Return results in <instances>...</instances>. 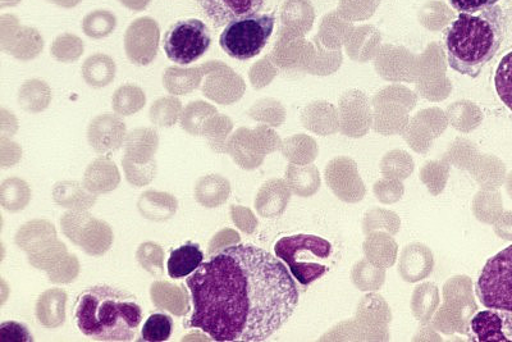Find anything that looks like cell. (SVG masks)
Segmentation results:
<instances>
[{
    "label": "cell",
    "mask_w": 512,
    "mask_h": 342,
    "mask_svg": "<svg viewBox=\"0 0 512 342\" xmlns=\"http://www.w3.org/2000/svg\"><path fill=\"white\" fill-rule=\"evenodd\" d=\"M67 294L62 289H50L36 303V318L41 326L58 328L66 322Z\"/></svg>",
    "instance_id": "cell-26"
},
{
    "label": "cell",
    "mask_w": 512,
    "mask_h": 342,
    "mask_svg": "<svg viewBox=\"0 0 512 342\" xmlns=\"http://www.w3.org/2000/svg\"><path fill=\"white\" fill-rule=\"evenodd\" d=\"M80 275V262L76 255H68L66 261L61 266L48 273V280L52 284L66 285L71 284Z\"/></svg>",
    "instance_id": "cell-50"
},
{
    "label": "cell",
    "mask_w": 512,
    "mask_h": 342,
    "mask_svg": "<svg viewBox=\"0 0 512 342\" xmlns=\"http://www.w3.org/2000/svg\"><path fill=\"white\" fill-rule=\"evenodd\" d=\"M274 253L301 285L308 286L326 275L332 244L315 235L285 236L274 245Z\"/></svg>",
    "instance_id": "cell-4"
},
{
    "label": "cell",
    "mask_w": 512,
    "mask_h": 342,
    "mask_svg": "<svg viewBox=\"0 0 512 342\" xmlns=\"http://www.w3.org/2000/svg\"><path fill=\"white\" fill-rule=\"evenodd\" d=\"M328 188L338 199L346 203H358L364 199L367 189L360 179L358 166L347 157H340L329 162L324 171Z\"/></svg>",
    "instance_id": "cell-13"
},
{
    "label": "cell",
    "mask_w": 512,
    "mask_h": 342,
    "mask_svg": "<svg viewBox=\"0 0 512 342\" xmlns=\"http://www.w3.org/2000/svg\"><path fill=\"white\" fill-rule=\"evenodd\" d=\"M212 36L208 26L198 18L177 21L164 35L163 48L169 61L187 66L208 52Z\"/></svg>",
    "instance_id": "cell-7"
},
{
    "label": "cell",
    "mask_w": 512,
    "mask_h": 342,
    "mask_svg": "<svg viewBox=\"0 0 512 342\" xmlns=\"http://www.w3.org/2000/svg\"><path fill=\"white\" fill-rule=\"evenodd\" d=\"M276 17L273 13H254L230 22L219 38V45L231 58L239 61L259 56L271 38Z\"/></svg>",
    "instance_id": "cell-5"
},
{
    "label": "cell",
    "mask_w": 512,
    "mask_h": 342,
    "mask_svg": "<svg viewBox=\"0 0 512 342\" xmlns=\"http://www.w3.org/2000/svg\"><path fill=\"white\" fill-rule=\"evenodd\" d=\"M231 195L230 181L221 175L201 177L195 186V199L205 208H218L227 202Z\"/></svg>",
    "instance_id": "cell-27"
},
{
    "label": "cell",
    "mask_w": 512,
    "mask_h": 342,
    "mask_svg": "<svg viewBox=\"0 0 512 342\" xmlns=\"http://www.w3.org/2000/svg\"><path fill=\"white\" fill-rule=\"evenodd\" d=\"M121 184L120 171L108 157H100L89 164L84 175L86 189L96 195L112 193Z\"/></svg>",
    "instance_id": "cell-21"
},
{
    "label": "cell",
    "mask_w": 512,
    "mask_h": 342,
    "mask_svg": "<svg viewBox=\"0 0 512 342\" xmlns=\"http://www.w3.org/2000/svg\"><path fill=\"white\" fill-rule=\"evenodd\" d=\"M386 228L392 235L400 230V220L396 213L384 211V209H373L367 213L364 220V232L369 234L378 228Z\"/></svg>",
    "instance_id": "cell-49"
},
{
    "label": "cell",
    "mask_w": 512,
    "mask_h": 342,
    "mask_svg": "<svg viewBox=\"0 0 512 342\" xmlns=\"http://www.w3.org/2000/svg\"><path fill=\"white\" fill-rule=\"evenodd\" d=\"M52 102V89L43 80H27L18 91V104L29 113L45 111Z\"/></svg>",
    "instance_id": "cell-32"
},
{
    "label": "cell",
    "mask_w": 512,
    "mask_h": 342,
    "mask_svg": "<svg viewBox=\"0 0 512 342\" xmlns=\"http://www.w3.org/2000/svg\"><path fill=\"white\" fill-rule=\"evenodd\" d=\"M273 100H262L250 109L249 114L254 120L272 123L274 126L281 125L283 116L274 113H282L283 109L278 104H272Z\"/></svg>",
    "instance_id": "cell-52"
},
{
    "label": "cell",
    "mask_w": 512,
    "mask_h": 342,
    "mask_svg": "<svg viewBox=\"0 0 512 342\" xmlns=\"http://www.w3.org/2000/svg\"><path fill=\"white\" fill-rule=\"evenodd\" d=\"M204 15L216 27H222L237 18L254 15L264 7L265 0H196Z\"/></svg>",
    "instance_id": "cell-17"
},
{
    "label": "cell",
    "mask_w": 512,
    "mask_h": 342,
    "mask_svg": "<svg viewBox=\"0 0 512 342\" xmlns=\"http://www.w3.org/2000/svg\"><path fill=\"white\" fill-rule=\"evenodd\" d=\"M127 138L126 123L116 114L105 113L90 122L88 140L90 147L99 154L116 152L125 145Z\"/></svg>",
    "instance_id": "cell-15"
},
{
    "label": "cell",
    "mask_w": 512,
    "mask_h": 342,
    "mask_svg": "<svg viewBox=\"0 0 512 342\" xmlns=\"http://www.w3.org/2000/svg\"><path fill=\"white\" fill-rule=\"evenodd\" d=\"M68 255L70 253H68L67 246L57 239L41 249L40 252L27 255V261H29L31 267L44 271L48 275V273L61 266Z\"/></svg>",
    "instance_id": "cell-38"
},
{
    "label": "cell",
    "mask_w": 512,
    "mask_h": 342,
    "mask_svg": "<svg viewBox=\"0 0 512 342\" xmlns=\"http://www.w3.org/2000/svg\"><path fill=\"white\" fill-rule=\"evenodd\" d=\"M381 171L387 179L405 180L414 171V162L408 153L395 150L383 158Z\"/></svg>",
    "instance_id": "cell-42"
},
{
    "label": "cell",
    "mask_w": 512,
    "mask_h": 342,
    "mask_svg": "<svg viewBox=\"0 0 512 342\" xmlns=\"http://www.w3.org/2000/svg\"><path fill=\"white\" fill-rule=\"evenodd\" d=\"M203 67H168L163 75V85L172 95H186L199 88L204 79Z\"/></svg>",
    "instance_id": "cell-29"
},
{
    "label": "cell",
    "mask_w": 512,
    "mask_h": 342,
    "mask_svg": "<svg viewBox=\"0 0 512 342\" xmlns=\"http://www.w3.org/2000/svg\"><path fill=\"white\" fill-rule=\"evenodd\" d=\"M280 140L267 127H258L251 131L239 129L227 141V154L242 170L251 171L263 163L265 155L276 152Z\"/></svg>",
    "instance_id": "cell-10"
},
{
    "label": "cell",
    "mask_w": 512,
    "mask_h": 342,
    "mask_svg": "<svg viewBox=\"0 0 512 342\" xmlns=\"http://www.w3.org/2000/svg\"><path fill=\"white\" fill-rule=\"evenodd\" d=\"M472 281L466 276L451 278L445 286L446 304L437 313L433 325L443 334H468L470 318L477 310L472 299Z\"/></svg>",
    "instance_id": "cell-9"
},
{
    "label": "cell",
    "mask_w": 512,
    "mask_h": 342,
    "mask_svg": "<svg viewBox=\"0 0 512 342\" xmlns=\"http://www.w3.org/2000/svg\"><path fill=\"white\" fill-rule=\"evenodd\" d=\"M291 199V189L285 180L265 182L255 198L256 212L264 218H277L285 213Z\"/></svg>",
    "instance_id": "cell-19"
},
{
    "label": "cell",
    "mask_w": 512,
    "mask_h": 342,
    "mask_svg": "<svg viewBox=\"0 0 512 342\" xmlns=\"http://www.w3.org/2000/svg\"><path fill=\"white\" fill-rule=\"evenodd\" d=\"M0 150H2V164H0L2 168L16 166L22 158L21 148L7 138L0 140Z\"/></svg>",
    "instance_id": "cell-56"
},
{
    "label": "cell",
    "mask_w": 512,
    "mask_h": 342,
    "mask_svg": "<svg viewBox=\"0 0 512 342\" xmlns=\"http://www.w3.org/2000/svg\"><path fill=\"white\" fill-rule=\"evenodd\" d=\"M146 95L139 86L127 84L121 86L113 94V111L118 116L128 117L140 112L145 107Z\"/></svg>",
    "instance_id": "cell-35"
},
{
    "label": "cell",
    "mask_w": 512,
    "mask_h": 342,
    "mask_svg": "<svg viewBox=\"0 0 512 342\" xmlns=\"http://www.w3.org/2000/svg\"><path fill=\"white\" fill-rule=\"evenodd\" d=\"M125 159L137 164H148L155 161L159 148L158 132L144 127L128 132L125 141Z\"/></svg>",
    "instance_id": "cell-23"
},
{
    "label": "cell",
    "mask_w": 512,
    "mask_h": 342,
    "mask_svg": "<svg viewBox=\"0 0 512 342\" xmlns=\"http://www.w3.org/2000/svg\"><path fill=\"white\" fill-rule=\"evenodd\" d=\"M217 113L216 107L203 102V100L192 102L182 111L180 117L181 127L187 134L192 136L203 135L205 123Z\"/></svg>",
    "instance_id": "cell-36"
},
{
    "label": "cell",
    "mask_w": 512,
    "mask_h": 342,
    "mask_svg": "<svg viewBox=\"0 0 512 342\" xmlns=\"http://www.w3.org/2000/svg\"><path fill=\"white\" fill-rule=\"evenodd\" d=\"M379 202L383 204H392L399 202L404 195V185L396 179H384L376 182L373 188Z\"/></svg>",
    "instance_id": "cell-51"
},
{
    "label": "cell",
    "mask_w": 512,
    "mask_h": 342,
    "mask_svg": "<svg viewBox=\"0 0 512 342\" xmlns=\"http://www.w3.org/2000/svg\"><path fill=\"white\" fill-rule=\"evenodd\" d=\"M190 326L219 342H260L286 325L299 290L285 264L267 250L237 244L212 255L187 278Z\"/></svg>",
    "instance_id": "cell-1"
},
{
    "label": "cell",
    "mask_w": 512,
    "mask_h": 342,
    "mask_svg": "<svg viewBox=\"0 0 512 342\" xmlns=\"http://www.w3.org/2000/svg\"><path fill=\"white\" fill-rule=\"evenodd\" d=\"M468 335L475 342L512 341V313L487 309L470 319Z\"/></svg>",
    "instance_id": "cell-14"
},
{
    "label": "cell",
    "mask_w": 512,
    "mask_h": 342,
    "mask_svg": "<svg viewBox=\"0 0 512 342\" xmlns=\"http://www.w3.org/2000/svg\"><path fill=\"white\" fill-rule=\"evenodd\" d=\"M204 261V253L200 246L194 243H187L173 250L168 259L167 268L169 277L173 280L189 277Z\"/></svg>",
    "instance_id": "cell-28"
},
{
    "label": "cell",
    "mask_w": 512,
    "mask_h": 342,
    "mask_svg": "<svg viewBox=\"0 0 512 342\" xmlns=\"http://www.w3.org/2000/svg\"><path fill=\"white\" fill-rule=\"evenodd\" d=\"M57 239V230L52 222L32 220L17 231L15 243L22 252L30 255L40 252L41 249Z\"/></svg>",
    "instance_id": "cell-22"
},
{
    "label": "cell",
    "mask_w": 512,
    "mask_h": 342,
    "mask_svg": "<svg viewBox=\"0 0 512 342\" xmlns=\"http://www.w3.org/2000/svg\"><path fill=\"white\" fill-rule=\"evenodd\" d=\"M150 298L155 308L166 310L177 317H184L190 312V295L182 285L168 281H155L150 286Z\"/></svg>",
    "instance_id": "cell-20"
},
{
    "label": "cell",
    "mask_w": 512,
    "mask_h": 342,
    "mask_svg": "<svg viewBox=\"0 0 512 342\" xmlns=\"http://www.w3.org/2000/svg\"><path fill=\"white\" fill-rule=\"evenodd\" d=\"M11 31L2 29V49L20 61H31L39 56L44 48V40L38 30L18 25L15 16L4 15Z\"/></svg>",
    "instance_id": "cell-16"
},
{
    "label": "cell",
    "mask_w": 512,
    "mask_h": 342,
    "mask_svg": "<svg viewBox=\"0 0 512 342\" xmlns=\"http://www.w3.org/2000/svg\"><path fill=\"white\" fill-rule=\"evenodd\" d=\"M64 236L91 257H100L113 245V231L107 222L88 211H70L61 218Z\"/></svg>",
    "instance_id": "cell-8"
},
{
    "label": "cell",
    "mask_w": 512,
    "mask_h": 342,
    "mask_svg": "<svg viewBox=\"0 0 512 342\" xmlns=\"http://www.w3.org/2000/svg\"><path fill=\"white\" fill-rule=\"evenodd\" d=\"M77 328L96 341L126 342L135 339L143 310L134 295L112 286L85 290L75 304Z\"/></svg>",
    "instance_id": "cell-2"
},
{
    "label": "cell",
    "mask_w": 512,
    "mask_h": 342,
    "mask_svg": "<svg viewBox=\"0 0 512 342\" xmlns=\"http://www.w3.org/2000/svg\"><path fill=\"white\" fill-rule=\"evenodd\" d=\"M475 293L484 308L512 313V245L488 259L478 277Z\"/></svg>",
    "instance_id": "cell-6"
},
{
    "label": "cell",
    "mask_w": 512,
    "mask_h": 342,
    "mask_svg": "<svg viewBox=\"0 0 512 342\" xmlns=\"http://www.w3.org/2000/svg\"><path fill=\"white\" fill-rule=\"evenodd\" d=\"M233 130V123L230 117L223 114H214L205 123L203 135L208 140L209 147L218 154L227 153V141Z\"/></svg>",
    "instance_id": "cell-37"
},
{
    "label": "cell",
    "mask_w": 512,
    "mask_h": 342,
    "mask_svg": "<svg viewBox=\"0 0 512 342\" xmlns=\"http://www.w3.org/2000/svg\"><path fill=\"white\" fill-rule=\"evenodd\" d=\"M6 113H4L2 109V138H9V136H13L16 134L18 129L16 117L13 114H9V121Z\"/></svg>",
    "instance_id": "cell-58"
},
{
    "label": "cell",
    "mask_w": 512,
    "mask_h": 342,
    "mask_svg": "<svg viewBox=\"0 0 512 342\" xmlns=\"http://www.w3.org/2000/svg\"><path fill=\"white\" fill-rule=\"evenodd\" d=\"M450 3L460 13H477L496 6L498 0H450Z\"/></svg>",
    "instance_id": "cell-57"
},
{
    "label": "cell",
    "mask_w": 512,
    "mask_h": 342,
    "mask_svg": "<svg viewBox=\"0 0 512 342\" xmlns=\"http://www.w3.org/2000/svg\"><path fill=\"white\" fill-rule=\"evenodd\" d=\"M233 223L240 228L245 234H254L258 227V220L249 208L241 207V205H231L230 208Z\"/></svg>",
    "instance_id": "cell-54"
},
{
    "label": "cell",
    "mask_w": 512,
    "mask_h": 342,
    "mask_svg": "<svg viewBox=\"0 0 512 342\" xmlns=\"http://www.w3.org/2000/svg\"><path fill=\"white\" fill-rule=\"evenodd\" d=\"M434 267L432 250L427 245L414 243L406 246L400 255L399 273L402 280L414 284L431 275Z\"/></svg>",
    "instance_id": "cell-18"
},
{
    "label": "cell",
    "mask_w": 512,
    "mask_h": 342,
    "mask_svg": "<svg viewBox=\"0 0 512 342\" xmlns=\"http://www.w3.org/2000/svg\"><path fill=\"white\" fill-rule=\"evenodd\" d=\"M50 53L57 59L58 62L72 63L80 59L84 54V41L79 36L72 34L59 35L53 41Z\"/></svg>",
    "instance_id": "cell-43"
},
{
    "label": "cell",
    "mask_w": 512,
    "mask_h": 342,
    "mask_svg": "<svg viewBox=\"0 0 512 342\" xmlns=\"http://www.w3.org/2000/svg\"><path fill=\"white\" fill-rule=\"evenodd\" d=\"M0 341L2 342H32L29 328L15 321L3 322L0 325Z\"/></svg>",
    "instance_id": "cell-53"
},
{
    "label": "cell",
    "mask_w": 512,
    "mask_h": 342,
    "mask_svg": "<svg viewBox=\"0 0 512 342\" xmlns=\"http://www.w3.org/2000/svg\"><path fill=\"white\" fill-rule=\"evenodd\" d=\"M137 209L146 220L166 222L175 216L178 200L175 195L162 193V191H145L137 200Z\"/></svg>",
    "instance_id": "cell-24"
},
{
    "label": "cell",
    "mask_w": 512,
    "mask_h": 342,
    "mask_svg": "<svg viewBox=\"0 0 512 342\" xmlns=\"http://www.w3.org/2000/svg\"><path fill=\"white\" fill-rule=\"evenodd\" d=\"M82 77L91 88H105L116 77V62L107 54L96 53L84 62L81 68Z\"/></svg>",
    "instance_id": "cell-30"
},
{
    "label": "cell",
    "mask_w": 512,
    "mask_h": 342,
    "mask_svg": "<svg viewBox=\"0 0 512 342\" xmlns=\"http://www.w3.org/2000/svg\"><path fill=\"white\" fill-rule=\"evenodd\" d=\"M448 176H450V164L446 162H429L420 170V180L434 196L440 195L445 190Z\"/></svg>",
    "instance_id": "cell-44"
},
{
    "label": "cell",
    "mask_w": 512,
    "mask_h": 342,
    "mask_svg": "<svg viewBox=\"0 0 512 342\" xmlns=\"http://www.w3.org/2000/svg\"><path fill=\"white\" fill-rule=\"evenodd\" d=\"M160 29L152 17L139 18L132 22L125 35V50L128 59L137 66H148L157 57Z\"/></svg>",
    "instance_id": "cell-12"
},
{
    "label": "cell",
    "mask_w": 512,
    "mask_h": 342,
    "mask_svg": "<svg viewBox=\"0 0 512 342\" xmlns=\"http://www.w3.org/2000/svg\"><path fill=\"white\" fill-rule=\"evenodd\" d=\"M120 2L128 9L140 12L149 6L150 0H120Z\"/></svg>",
    "instance_id": "cell-59"
},
{
    "label": "cell",
    "mask_w": 512,
    "mask_h": 342,
    "mask_svg": "<svg viewBox=\"0 0 512 342\" xmlns=\"http://www.w3.org/2000/svg\"><path fill=\"white\" fill-rule=\"evenodd\" d=\"M201 67L207 76L203 86L204 97L222 106H230L244 95V80L223 62L210 61Z\"/></svg>",
    "instance_id": "cell-11"
},
{
    "label": "cell",
    "mask_w": 512,
    "mask_h": 342,
    "mask_svg": "<svg viewBox=\"0 0 512 342\" xmlns=\"http://www.w3.org/2000/svg\"><path fill=\"white\" fill-rule=\"evenodd\" d=\"M286 182L292 193L297 196H303V198L313 196L320 186L318 168L313 164H309V166L290 164L286 168Z\"/></svg>",
    "instance_id": "cell-31"
},
{
    "label": "cell",
    "mask_w": 512,
    "mask_h": 342,
    "mask_svg": "<svg viewBox=\"0 0 512 342\" xmlns=\"http://www.w3.org/2000/svg\"><path fill=\"white\" fill-rule=\"evenodd\" d=\"M50 3L57 4L59 7L72 8L81 3V0H48Z\"/></svg>",
    "instance_id": "cell-60"
},
{
    "label": "cell",
    "mask_w": 512,
    "mask_h": 342,
    "mask_svg": "<svg viewBox=\"0 0 512 342\" xmlns=\"http://www.w3.org/2000/svg\"><path fill=\"white\" fill-rule=\"evenodd\" d=\"M54 203L70 211H89L98 200V195L91 193L84 182L77 181L58 182L53 189Z\"/></svg>",
    "instance_id": "cell-25"
},
{
    "label": "cell",
    "mask_w": 512,
    "mask_h": 342,
    "mask_svg": "<svg viewBox=\"0 0 512 342\" xmlns=\"http://www.w3.org/2000/svg\"><path fill=\"white\" fill-rule=\"evenodd\" d=\"M31 200V189L26 181L11 177L0 186V204L11 213L24 211Z\"/></svg>",
    "instance_id": "cell-33"
},
{
    "label": "cell",
    "mask_w": 512,
    "mask_h": 342,
    "mask_svg": "<svg viewBox=\"0 0 512 342\" xmlns=\"http://www.w3.org/2000/svg\"><path fill=\"white\" fill-rule=\"evenodd\" d=\"M116 26L117 17L104 9L89 13L82 21V31L91 39L107 38L116 30Z\"/></svg>",
    "instance_id": "cell-39"
},
{
    "label": "cell",
    "mask_w": 512,
    "mask_h": 342,
    "mask_svg": "<svg viewBox=\"0 0 512 342\" xmlns=\"http://www.w3.org/2000/svg\"><path fill=\"white\" fill-rule=\"evenodd\" d=\"M123 171H125L126 180L135 188H144L155 179L157 175V161L148 164H137L122 159Z\"/></svg>",
    "instance_id": "cell-47"
},
{
    "label": "cell",
    "mask_w": 512,
    "mask_h": 342,
    "mask_svg": "<svg viewBox=\"0 0 512 342\" xmlns=\"http://www.w3.org/2000/svg\"><path fill=\"white\" fill-rule=\"evenodd\" d=\"M352 280L354 284L361 291H370L381 289L384 284V278H386V271L381 267L374 266L369 263V259L360 261L354 267L352 271Z\"/></svg>",
    "instance_id": "cell-41"
},
{
    "label": "cell",
    "mask_w": 512,
    "mask_h": 342,
    "mask_svg": "<svg viewBox=\"0 0 512 342\" xmlns=\"http://www.w3.org/2000/svg\"><path fill=\"white\" fill-rule=\"evenodd\" d=\"M504 31V12L497 4L477 13H460L447 30L448 65L460 75L475 79L495 58Z\"/></svg>",
    "instance_id": "cell-3"
},
{
    "label": "cell",
    "mask_w": 512,
    "mask_h": 342,
    "mask_svg": "<svg viewBox=\"0 0 512 342\" xmlns=\"http://www.w3.org/2000/svg\"><path fill=\"white\" fill-rule=\"evenodd\" d=\"M182 114V103L175 97L160 98L150 107V121L159 127L176 125Z\"/></svg>",
    "instance_id": "cell-40"
},
{
    "label": "cell",
    "mask_w": 512,
    "mask_h": 342,
    "mask_svg": "<svg viewBox=\"0 0 512 342\" xmlns=\"http://www.w3.org/2000/svg\"><path fill=\"white\" fill-rule=\"evenodd\" d=\"M498 97L512 112V52L501 59L495 75Z\"/></svg>",
    "instance_id": "cell-48"
},
{
    "label": "cell",
    "mask_w": 512,
    "mask_h": 342,
    "mask_svg": "<svg viewBox=\"0 0 512 342\" xmlns=\"http://www.w3.org/2000/svg\"><path fill=\"white\" fill-rule=\"evenodd\" d=\"M136 259L150 275L162 276L164 272V250L155 243H144L137 248Z\"/></svg>",
    "instance_id": "cell-45"
},
{
    "label": "cell",
    "mask_w": 512,
    "mask_h": 342,
    "mask_svg": "<svg viewBox=\"0 0 512 342\" xmlns=\"http://www.w3.org/2000/svg\"><path fill=\"white\" fill-rule=\"evenodd\" d=\"M240 241L241 237L235 230H232V228H224V230L219 231L218 234L210 240L208 255L212 257V255L230 248V246L240 244Z\"/></svg>",
    "instance_id": "cell-55"
},
{
    "label": "cell",
    "mask_w": 512,
    "mask_h": 342,
    "mask_svg": "<svg viewBox=\"0 0 512 342\" xmlns=\"http://www.w3.org/2000/svg\"><path fill=\"white\" fill-rule=\"evenodd\" d=\"M173 332V319L167 314H153L144 323L141 339L148 342H163L169 340Z\"/></svg>",
    "instance_id": "cell-46"
},
{
    "label": "cell",
    "mask_w": 512,
    "mask_h": 342,
    "mask_svg": "<svg viewBox=\"0 0 512 342\" xmlns=\"http://www.w3.org/2000/svg\"><path fill=\"white\" fill-rule=\"evenodd\" d=\"M438 305H440V291L436 285L425 282L416 287L411 299V310L420 323L431 321Z\"/></svg>",
    "instance_id": "cell-34"
}]
</instances>
